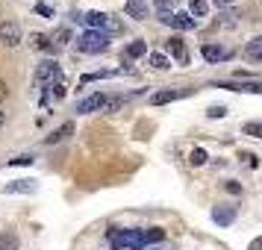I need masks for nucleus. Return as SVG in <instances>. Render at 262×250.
Returning a JSON list of instances; mask_svg holds the SVG:
<instances>
[{
	"mask_svg": "<svg viewBox=\"0 0 262 250\" xmlns=\"http://www.w3.org/2000/svg\"><path fill=\"white\" fill-rule=\"evenodd\" d=\"M106 238L115 250H142L144 247L142 230H118V226H112L106 233Z\"/></svg>",
	"mask_w": 262,
	"mask_h": 250,
	"instance_id": "obj_1",
	"label": "nucleus"
},
{
	"mask_svg": "<svg viewBox=\"0 0 262 250\" xmlns=\"http://www.w3.org/2000/svg\"><path fill=\"white\" fill-rule=\"evenodd\" d=\"M106 44H109V36L100 33V30H89L77 41V48L83 50V53H100V50H106Z\"/></svg>",
	"mask_w": 262,
	"mask_h": 250,
	"instance_id": "obj_2",
	"label": "nucleus"
},
{
	"mask_svg": "<svg viewBox=\"0 0 262 250\" xmlns=\"http://www.w3.org/2000/svg\"><path fill=\"white\" fill-rule=\"evenodd\" d=\"M62 80V68H59V62L56 59H48V62H41L36 68V83L41 85H56Z\"/></svg>",
	"mask_w": 262,
	"mask_h": 250,
	"instance_id": "obj_3",
	"label": "nucleus"
},
{
	"mask_svg": "<svg viewBox=\"0 0 262 250\" xmlns=\"http://www.w3.org/2000/svg\"><path fill=\"white\" fill-rule=\"evenodd\" d=\"M0 44H6V48L21 44V27L15 24V21H3L0 24Z\"/></svg>",
	"mask_w": 262,
	"mask_h": 250,
	"instance_id": "obj_4",
	"label": "nucleus"
},
{
	"mask_svg": "<svg viewBox=\"0 0 262 250\" xmlns=\"http://www.w3.org/2000/svg\"><path fill=\"white\" fill-rule=\"evenodd\" d=\"M103 106H106V95H100V92H97V95H89L85 100H80V103H77V112H80V115H89V112H103Z\"/></svg>",
	"mask_w": 262,
	"mask_h": 250,
	"instance_id": "obj_5",
	"label": "nucleus"
},
{
	"mask_svg": "<svg viewBox=\"0 0 262 250\" xmlns=\"http://www.w3.org/2000/svg\"><path fill=\"white\" fill-rule=\"evenodd\" d=\"M165 50L171 53V59H177L180 65H189V50H186V44H183V38H168L165 41Z\"/></svg>",
	"mask_w": 262,
	"mask_h": 250,
	"instance_id": "obj_6",
	"label": "nucleus"
},
{
	"mask_svg": "<svg viewBox=\"0 0 262 250\" xmlns=\"http://www.w3.org/2000/svg\"><path fill=\"white\" fill-rule=\"evenodd\" d=\"M168 24L174 27V30H194V27H198V21H194L189 12H171Z\"/></svg>",
	"mask_w": 262,
	"mask_h": 250,
	"instance_id": "obj_7",
	"label": "nucleus"
},
{
	"mask_svg": "<svg viewBox=\"0 0 262 250\" xmlns=\"http://www.w3.org/2000/svg\"><path fill=\"white\" fill-rule=\"evenodd\" d=\"M124 12L130 15V18H136V21H144L147 18V0H127Z\"/></svg>",
	"mask_w": 262,
	"mask_h": 250,
	"instance_id": "obj_8",
	"label": "nucleus"
},
{
	"mask_svg": "<svg viewBox=\"0 0 262 250\" xmlns=\"http://www.w3.org/2000/svg\"><path fill=\"white\" fill-rule=\"evenodd\" d=\"M186 92H177V88H162V92H156V95H150V106H162V103H171V100H177V97H183Z\"/></svg>",
	"mask_w": 262,
	"mask_h": 250,
	"instance_id": "obj_9",
	"label": "nucleus"
},
{
	"mask_svg": "<svg viewBox=\"0 0 262 250\" xmlns=\"http://www.w3.org/2000/svg\"><path fill=\"white\" fill-rule=\"evenodd\" d=\"M212 221L218 226H230L233 221H236V209H233V206H218V209L212 212Z\"/></svg>",
	"mask_w": 262,
	"mask_h": 250,
	"instance_id": "obj_10",
	"label": "nucleus"
},
{
	"mask_svg": "<svg viewBox=\"0 0 262 250\" xmlns=\"http://www.w3.org/2000/svg\"><path fill=\"white\" fill-rule=\"evenodd\" d=\"M201 53H203V59H206V62H221V59H230V50H221V48H215V44H203Z\"/></svg>",
	"mask_w": 262,
	"mask_h": 250,
	"instance_id": "obj_11",
	"label": "nucleus"
},
{
	"mask_svg": "<svg viewBox=\"0 0 262 250\" xmlns=\"http://www.w3.org/2000/svg\"><path fill=\"white\" fill-rule=\"evenodd\" d=\"M71 132H74V124L68 121V124H62L59 130H53V132H50L48 139H45V144H59V142H65V139H68Z\"/></svg>",
	"mask_w": 262,
	"mask_h": 250,
	"instance_id": "obj_12",
	"label": "nucleus"
},
{
	"mask_svg": "<svg viewBox=\"0 0 262 250\" xmlns=\"http://www.w3.org/2000/svg\"><path fill=\"white\" fill-rule=\"evenodd\" d=\"M30 48L33 50H45V53H53L50 36H45V33H33V36H30Z\"/></svg>",
	"mask_w": 262,
	"mask_h": 250,
	"instance_id": "obj_13",
	"label": "nucleus"
},
{
	"mask_svg": "<svg viewBox=\"0 0 262 250\" xmlns=\"http://www.w3.org/2000/svg\"><path fill=\"white\" fill-rule=\"evenodd\" d=\"M9 194H24V191H36V179H15L6 186Z\"/></svg>",
	"mask_w": 262,
	"mask_h": 250,
	"instance_id": "obj_14",
	"label": "nucleus"
},
{
	"mask_svg": "<svg viewBox=\"0 0 262 250\" xmlns=\"http://www.w3.org/2000/svg\"><path fill=\"white\" fill-rule=\"evenodd\" d=\"M245 53H248V59H253V62H259V59H262V36H256V38H250L248 44H245Z\"/></svg>",
	"mask_w": 262,
	"mask_h": 250,
	"instance_id": "obj_15",
	"label": "nucleus"
},
{
	"mask_svg": "<svg viewBox=\"0 0 262 250\" xmlns=\"http://www.w3.org/2000/svg\"><path fill=\"white\" fill-rule=\"evenodd\" d=\"M147 65L156 68V71H168L171 68V59H168L165 53H147Z\"/></svg>",
	"mask_w": 262,
	"mask_h": 250,
	"instance_id": "obj_16",
	"label": "nucleus"
},
{
	"mask_svg": "<svg viewBox=\"0 0 262 250\" xmlns=\"http://www.w3.org/2000/svg\"><path fill=\"white\" fill-rule=\"evenodd\" d=\"M80 21H85V24L92 27V30H103L106 12H85V15H80Z\"/></svg>",
	"mask_w": 262,
	"mask_h": 250,
	"instance_id": "obj_17",
	"label": "nucleus"
},
{
	"mask_svg": "<svg viewBox=\"0 0 262 250\" xmlns=\"http://www.w3.org/2000/svg\"><path fill=\"white\" fill-rule=\"evenodd\" d=\"M209 12V0H189V15L198 21V18H203V15Z\"/></svg>",
	"mask_w": 262,
	"mask_h": 250,
	"instance_id": "obj_18",
	"label": "nucleus"
},
{
	"mask_svg": "<svg viewBox=\"0 0 262 250\" xmlns=\"http://www.w3.org/2000/svg\"><path fill=\"white\" fill-rule=\"evenodd\" d=\"M162 238H165V230H159V226H150V230H144L142 233L144 244H156V241H162Z\"/></svg>",
	"mask_w": 262,
	"mask_h": 250,
	"instance_id": "obj_19",
	"label": "nucleus"
},
{
	"mask_svg": "<svg viewBox=\"0 0 262 250\" xmlns=\"http://www.w3.org/2000/svg\"><path fill=\"white\" fill-rule=\"evenodd\" d=\"M0 250H18V236H15L12 230L0 233Z\"/></svg>",
	"mask_w": 262,
	"mask_h": 250,
	"instance_id": "obj_20",
	"label": "nucleus"
},
{
	"mask_svg": "<svg viewBox=\"0 0 262 250\" xmlns=\"http://www.w3.org/2000/svg\"><path fill=\"white\" fill-rule=\"evenodd\" d=\"M68 41H71V30H56V33L50 36V44H53V48H65Z\"/></svg>",
	"mask_w": 262,
	"mask_h": 250,
	"instance_id": "obj_21",
	"label": "nucleus"
},
{
	"mask_svg": "<svg viewBox=\"0 0 262 250\" xmlns=\"http://www.w3.org/2000/svg\"><path fill=\"white\" fill-rule=\"evenodd\" d=\"M127 100H130V97H127V95H118V97H106V106H103V112H118V109L124 106V103H127Z\"/></svg>",
	"mask_w": 262,
	"mask_h": 250,
	"instance_id": "obj_22",
	"label": "nucleus"
},
{
	"mask_svg": "<svg viewBox=\"0 0 262 250\" xmlns=\"http://www.w3.org/2000/svg\"><path fill=\"white\" fill-rule=\"evenodd\" d=\"M121 30H124V24H121L118 18H112V15H106V21H103V30H100V33H121Z\"/></svg>",
	"mask_w": 262,
	"mask_h": 250,
	"instance_id": "obj_23",
	"label": "nucleus"
},
{
	"mask_svg": "<svg viewBox=\"0 0 262 250\" xmlns=\"http://www.w3.org/2000/svg\"><path fill=\"white\" fill-rule=\"evenodd\" d=\"M206 159H209V156H206V150H203V147H194V150L189 153V162H191L194 168H198V165H206Z\"/></svg>",
	"mask_w": 262,
	"mask_h": 250,
	"instance_id": "obj_24",
	"label": "nucleus"
},
{
	"mask_svg": "<svg viewBox=\"0 0 262 250\" xmlns=\"http://www.w3.org/2000/svg\"><path fill=\"white\" fill-rule=\"evenodd\" d=\"M147 53V41H133L130 48H127V56L130 59H136V56H144Z\"/></svg>",
	"mask_w": 262,
	"mask_h": 250,
	"instance_id": "obj_25",
	"label": "nucleus"
},
{
	"mask_svg": "<svg viewBox=\"0 0 262 250\" xmlns=\"http://www.w3.org/2000/svg\"><path fill=\"white\" fill-rule=\"evenodd\" d=\"M242 132H245V135H253V139H262V124L259 121H250V124L242 127Z\"/></svg>",
	"mask_w": 262,
	"mask_h": 250,
	"instance_id": "obj_26",
	"label": "nucleus"
},
{
	"mask_svg": "<svg viewBox=\"0 0 262 250\" xmlns=\"http://www.w3.org/2000/svg\"><path fill=\"white\" fill-rule=\"evenodd\" d=\"M33 162H36L33 153H21V156H15V159H9V165H33Z\"/></svg>",
	"mask_w": 262,
	"mask_h": 250,
	"instance_id": "obj_27",
	"label": "nucleus"
},
{
	"mask_svg": "<svg viewBox=\"0 0 262 250\" xmlns=\"http://www.w3.org/2000/svg\"><path fill=\"white\" fill-rule=\"evenodd\" d=\"M224 115H227L224 106H209L206 109V118H224Z\"/></svg>",
	"mask_w": 262,
	"mask_h": 250,
	"instance_id": "obj_28",
	"label": "nucleus"
},
{
	"mask_svg": "<svg viewBox=\"0 0 262 250\" xmlns=\"http://www.w3.org/2000/svg\"><path fill=\"white\" fill-rule=\"evenodd\" d=\"M154 3H156V9H159V12H171L177 0H154Z\"/></svg>",
	"mask_w": 262,
	"mask_h": 250,
	"instance_id": "obj_29",
	"label": "nucleus"
},
{
	"mask_svg": "<svg viewBox=\"0 0 262 250\" xmlns=\"http://www.w3.org/2000/svg\"><path fill=\"white\" fill-rule=\"evenodd\" d=\"M50 88H53V95H56V97H65V92H68V85L62 83V80L56 85H50Z\"/></svg>",
	"mask_w": 262,
	"mask_h": 250,
	"instance_id": "obj_30",
	"label": "nucleus"
},
{
	"mask_svg": "<svg viewBox=\"0 0 262 250\" xmlns=\"http://www.w3.org/2000/svg\"><path fill=\"white\" fill-rule=\"evenodd\" d=\"M36 12H38V15H45V18H53V9H50V6H45V3H38Z\"/></svg>",
	"mask_w": 262,
	"mask_h": 250,
	"instance_id": "obj_31",
	"label": "nucleus"
},
{
	"mask_svg": "<svg viewBox=\"0 0 262 250\" xmlns=\"http://www.w3.org/2000/svg\"><path fill=\"white\" fill-rule=\"evenodd\" d=\"M6 97H9V85H6V83H3V80H0V103H3Z\"/></svg>",
	"mask_w": 262,
	"mask_h": 250,
	"instance_id": "obj_32",
	"label": "nucleus"
},
{
	"mask_svg": "<svg viewBox=\"0 0 262 250\" xmlns=\"http://www.w3.org/2000/svg\"><path fill=\"white\" fill-rule=\"evenodd\" d=\"M215 6H218V9H227V6H233V3H238V0H212Z\"/></svg>",
	"mask_w": 262,
	"mask_h": 250,
	"instance_id": "obj_33",
	"label": "nucleus"
},
{
	"mask_svg": "<svg viewBox=\"0 0 262 250\" xmlns=\"http://www.w3.org/2000/svg\"><path fill=\"white\" fill-rule=\"evenodd\" d=\"M248 250H262V236H256L253 241L248 244Z\"/></svg>",
	"mask_w": 262,
	"mask_h": 250,
	"instance_id": "obj_34",
	"label": "nucleus"
},
{
	"mask_svg": "<svg viewBox=\"0 0 262 250\" xmlns=\"http://www.w3.org/2000/svg\"><path fill=\"white\" fill-rule=\"evenodd\" d=\"M227 191H230V194H238V191H242V186H238V183H227Z\"/></svg>",
	"mask_w": 262,
	"mask_h": 250,
	"instance_id": "obj_35",
	"label": "nucleus"
},
{
	"mask_svg": "<svg viewBox=\"0 0 262 250\" xmlns=\"http://www.w3.org/2000/svg\"><path fill=\"white\" fill-rule=\"evenodd\" d=\"M3 124H6V112H3V109H0V127H3Z\"/></svg>",
	"mask_w": 262,
	"mask_h": 250,
	"instance_id": "obj_36",
	"label": "nucleus"
}]
</instances>
